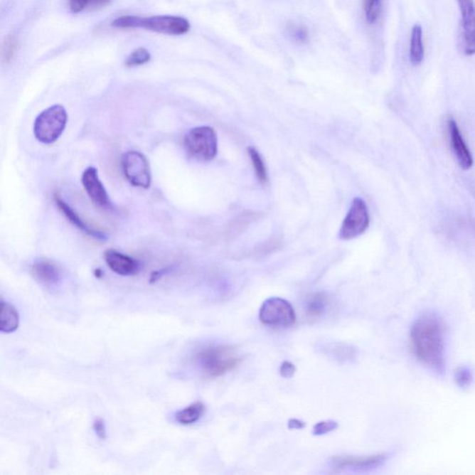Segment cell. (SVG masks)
Returning a JSON list of instances; mask_svg holds the SVG:
<instances>
[{
  "label": "cell",
  "instance_id": "obj_1",
  "mask_svg": "<svg viewBox=\"0 0 475 475\" xmlns=\"http://www.w3.org/2000/svg\"><path fill=\"white\" fill-rule=\"evenodd\" d=\"M414 353L419 361L437 373L444 368V326L434 313L422 314L410 333Z\"/></svg>",
  "mask_w": 475,
  "mask_h": 475
},
{
  "label": "cell",
  "instance_id": "obj_2",
  "mask_svg": "<svg viewBox=\"0 0 475 475\" xmlns=\"http://www.w3.org/2000/svg\"><path fill=\"white\" fill-rule=\"evenodd\" d=\"M112 26L121 29H145L169 36L185 35L191 29V23L186 18L173 15H157L151 17L129 15L117 18L112 23Z\"/></svg>",
  "mask_w": 475,
  "mask_h": 475
},
{
  "label": "cell",
  "instance_id": "obj_3",
  "mask_svg": "<svg viewBox=\"0 0 475 475\" xmlns=\"http://www.w3.org/2000/svg\"><path fill=\"white\" fill-rule=\"evenodd\" d=\"M201 370L211 378L224 375L239 365L237 350L228 346H210L201 349L195 356Z\"/></svg>",
  "mask_w": 475,
  "mask_h": 475
},
{
  "label": "cell",
  "instance_id": "obj_4",
  "mask_svg": "<svg viewBox=\"0 0 475 475\" xmlns=\"http://www.w3.org/2000/svg\"><path fill=\"white\" fill-rule=\"evenodd\" d=\"M68 114L63 106L56 105L46 109L36 117L33 134L43 144H53L62 136L65 129Z\"/></svg>",
  "mask_w": 475,
  "mask_h": 475
},
{
  "label": "cell",
  "instance_id": "obj_5",
  "mask_svg": "<svg viewBox=\"0 0 475 475\" xmlns=\"http://www.w3.org/2000/svg\"><path fill=\"white\" fill-rule=\"evenodd\" d=\"M184 145L187 154L199 162H210L218 154V137L210 127H198L188 130Z\"/></svg>",
  "mask_w": 475,
  "mask_h": 475
},
{
  "label": "cell",
  "instance_id": "obj_6",
  "mask_svg": "<svg viewBox=\"0 0 475 475\" xmlns=\"http://www.w3.org/2000/svg\"><path fill=\"white\" fill-rule=\"evenodd\" d=\"M262 324L270 327H290L295 324L297 316L294 307L287 300L271 297L262 304L260 311Z\"/></svg>",
  "mask_w": 475,
  "mask_h": 475
},
{
  "label": "cell",
  "instance_id": "obj_7",
  "mask_svg": "<svg viewBox=\"0 0 475 475\" xmlns=\"http://www.w3.org/2000/svg\"><path fill=\"white\" fill-rule=\"evenodd\" d=\"M122 169L131 185L145 190L151 187L150 164L142 152L134 151L126 152L122 157Z\"/></svg>",
  "mask_w": 475,
  "mask_h": 475
},
{
  "label": "cell",
  "instance_id": "obj_8",
  "mask_svg": "<svg viewBox=\"0 0 475 475\" xmlns=\"http://www.w3.org/2000/svg\"><path fill=\"white\" fill-rule=\"evenodd\" d=\"M368 225H370V214L367 203L361 198H356L341 227L340 239H355L367 230Z\"/></svg>",
  "mask_w": 475,
  "mask_h": 475
},
{
  "label": "cell",
  "instance_id": "obj_9",
  "mask_svg": "<svg viewBox=\"0 0 475 475\" xmlns=\"http://www.w3.org/2000/svg\"><path fill=\"white\" fill-rule=\"evenodd\" d=\"M461 12L459 39L462 53L466 56L475 54V2L474 0H457Z\"/></svg>",
  "mask_w": 475,
  "mask_h": 475
},
{
  "label": "cell",
  "instance_id": "obj_10",
  "mask_svg": "<svg viewBox=\"0 0 475 475\" xmlns=\"http://www.w3.org/2000/svg\"><path fill=\"white\" fill-rule=\"evenodd\" d=\"M82 184L88 197L96 206L102 209H110L112 207L111 200L102 182L100 181L99 174L95 167L90 166L82 175Z\"/></svg>",
  "mask_w": 475,
  "mask_h": 475
},
{
  "label": "cell",
  "instance_id": "obj_11",
  "mask_svg": "<svg viewBox=\"0 0 475 475\" xmlns=\"http://www.w3.org/2000/svg\"><path fill=\"white\" fill-rule=\"evenodd\" d=\"M447 127H449L450 145L459 166L464 170L471 169L474 164L473 156L466 144L458 124L453 118H449L447 121Z\"/></svg>",
  "mask_w": 475,
  "mask_h": 475
},
{
  "label": "cell",
  "instance_id": "obj_12",
  "mask_svg": "<svg viewBox=\"0 0 475 475\" xmlns=\"http://www.w3.org/2000/svg\"><path fill=\"white\" fill-rule=\"evenodd\" d=\"M105 260L109 269L120 276H134L141 269V262L115 250L106 251Z\"/></svg>",
  "mask_w": 475,
  "mask_h": 475
},
{
  "label": "cell",
  "instance_id": "obj_13",
  "mask_svg": "<svg viewBox=\"0 0 475 475\" xmlns=\"http://www.w3.org/2000/svg\"><path fill=\"white\" fill-rule=\"evenodd\" d=\"M386 459L385 455H373L368 457L339 456L331 459V465L336 470H368L377 467Z\"/></svg>",
  "mask_w": 475,
  "mask_h": 475
},
{
  "label": "cell",
  "instance_id": "obj_14",
  "mask_svg": "<svg viewBox=\"0 0 475 475\" xmlns=\"http://www.w3.org/2000/svg\"><path fill=\"white\" fill-rule=\"evenodd\" d=\"M33 278L46 287H54L59 284L62 274L56 265L47 260L36 262L31 267Z\"/></svg>",
  "mask_w": 475,
  "mask_h": 475
},
{
  "label": "cell",
  "instance_id": "obj_15",
  "mask_svg": "<svg viewBox=\"0 0 475 475\" xmlns=\"http://www.w3.org/2000/svg\"><path fill=\"white\" fill-rule=\"evenodd\" d=\"M54 197L55 203H56L58 208L62 211L65 218L68 219L75 227L79 228L81 231H83L87 235L95 238V239L102 240L107 239L105 234L102 233V231L97 230L95 228L87 226L83 221V219L76 214L75 210L73 209L65 201H63L59 195L55 194Z\"/></svg>",
  "mask_w": 475,
  "mask_h": 475
},
{
  "label": "cell",
  "instance_id": "obj_16",
  "mask_svg": "<svg viewBox=\"0 0 475 475\" xmlns=\"http://www.w3.org/2000/svg\"><path fill=\"white\" fill-rule=\"evenodd\" d=\"M330 306V300L324 292H316L307 297L306 314L309 319H316L324 316Z\"/></svg>",
  "mask_w": 475,
  "mask_h": 475
},
{
  "label": "cell",
  "instance_id": "obj_17",
  "mask_svg": "<svg viewBox=\"0 0 475 475\" xmlns=\"http://www.w3.org/2000/svg\"><path fill=\"white\" fill-rule=\"evenodd\" d=\"M20 316L16 307L10 303L1 301L0 314V331L4 333H12L19 327Z\"/></svg>",
  "mask_w": 475,
  "mask_h": 475
},
{
  "label": "cell",
  "instance_id": "obj_18",
  "mask_svg": "<svg viewBox=\"0 0 475 475\" xmlns=\"http://www.w3.org/2000/svg\"><path fill=\"white\" fill-rule=\"evenodd\" d=\"M422 28L420 24H415L411 30L410 59L413 65H420L425 58V46L422 41Z\"/></svg>",
  "mask_w": 475,
  "mask_h": 475
},
{
  "label": "cell",
  "instance_id": "obj_19",
  "mask_svg": "<svg viewBox=\"0 0 475 475\" xmlns=\"http://www.w3.org/2000/svg\"><path fill=\"white\" fill-rule=\"evenodd\" d=\"M205 413V405L202 402H195L176 414V421L182 425H191L199 421Z\"/></svg>",
  "mask_w": 475,
  "mask_h": 475
},
{
  "label": "cell",
  "instance_id": "obj_20",
  "mask_svg": "<svg viewBox=\"0 0 475 475\" xmlns=\"http://www.w3.org/2000/svg\"><path fill=\"white\" fill-rule=\"evenodd\" d=\"M248 154L250 158H251L252 166H254L258 181L262 184H266L267 181H269V176H267V167L263 158H262L260 152L252 147L248 148Z\"/></svg>",
  "mask_w": 475,
  "mask_h": 475
},
{
  "label": "cell",
  "instance_id": "obj_21",
  "mask_svg": "<svg viewBox=\"0 0 475 475\" xmlns=\"http://www.w3.org/2000/svg\"><path fill=\"white\" fill-rule=\"evenodd\" d=\"M288 36L294 43L306 44L309 41V31L303 24L291 23L287 26Z\"/></svg>",
  "mask_w": 475,
  "mask_h": 475
},
{
  "label": "cell",
  "instance_id": "obj_22",
  "mask_svg": "<svg viewBox=\"0 0 475 475\" xmlns=\"http://www.w3.org/2000/svg\"><path fill=\"white\" fill-rule=\"evenodd\" d=\"M380 10L382 0H363V11L368 23H375L378 21Z\"/></svg>",
  "mask_w": 475,
  "mask_h": 475
},
{
  "label": "cell",
  "instance_id": "obj_23",
  "mask_svg": "<svg viewBox=\"0 0 475 475\" xmlns=\"http://www.w3.org/2000/svg\"><path fill=\"white\" fill-rule=\"evenodd\" d=\"M18 48V41L16 36L10 35L6 36L2 44L1 57L3 63H9L11 62L15 56Z\"/></svg>",
  "mask_w": 475,
  "mask_h": 475
},
{
  "label": "cell",
  "instance_id": "obj_24",
  "mask_svg": "<svg viewBox=\"0 0 475 475\" xmlns=\"http://www.w3.org/2000/svg\"><path fill=\"white\" fill-rule=\"evenodd\" d=\"M151 53L145 48H138L134 50L127 58L126 65L127 67H136L145 65L151 60Z\"/></svg>",
  "mask_w": 475,
  "mask_h": 475
},
{
  "label": "cell",
  "instance_id": "obj_25",
  "mask_svg": "<svg viewBox=\"0 0 475 475\" xmlns=\"http://www.w3.org/2000/svg\"><path fill=\"white\" fill-rule=\"evenodd\" d=\"M110 0H69V6L74 14L86 10L90 7H100L106 5Z\"/></svg>",
  "mask_w": 475,
  "mask_h": 475
},
{
  "label": "cell",
  "instance_id": "obj_26",
  "mask_svg": "<svg viewBox=\"0 0 475 475\" xmlns=\"http://www.w3.org/2000/svg\"><path fill=\"white\" fill-rule=\"evenodd\" d=\"M337 427H338L337 422H335L333 421H325L319 422L316 423L315 426H314L313 434L315 435H322L328 434V432L334 431L335 429H336Z\"/></svg>",
  "mask_w": 475,
  "mask_h": 475
},
{
  "label": "cell",
  "instance_id": "obj_27",
  "mask_svg": "<svg viewBox=\"0 0 475 475\" xmlns=\"http://www.w3.org/2000/svg\"><path fill=\"white\" fill-rule=\"evenodd\" d=\"M333 354L336 358H350L354 356L352 347H348L345 345H336L333 348Z\"/></svg>",
  "mask_w": 475,
  "mask_h": 475
},
{
  "label": "cell",
  "instance_id": "obj_28",
  "mask_svg": "<svg viewBox=\"0 0 475 475\" xmlns=\"http://www.w3.org/2000/svg\"><path fill=\"white\" fill-rule=\"evenodd\" d=\"M93 430L100 439H105L107 437V430H106L105 422L102 419L97 418L94 421Z\"/></svg>",
  "mask_w": 475,
  "mask_h": 475
},
{
  "label": "cell",
  "instance_id": "obj_29",
  "mask_svg": "<svg viewBox=\"0 0 475 475\" xmlns=\"http://www.w3.org/2000/svg\"><path fill=\"white\" fill-rule=\"evenodd\" d=\"M294 373L295 367L294 364L289 361L283 362L281 368H279V373H281L283 378H292Z\"/></svg>",
  "mask_w": 475,
  "mask_h": 475
},
{
  "label": "cell",
  "instance_id": "obj_30",
  "mask_svg": "<svg viewBox=\"0 0 475 475\" xmlns=\"http://www.w3.org/2000/svg\"><path fill=\"white\" fill-rule=\"evenodd\" d=\"M304 427L303 422L298 421V420H291L289 422V428L290 429H302Z\"/></svg>",
  "mask_w": 475,
  "mask_h": 475
}]
</instances>
